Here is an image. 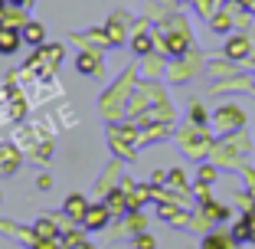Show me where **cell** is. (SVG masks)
Returning <instances> with one entry per match:
<instances>
[{"label": "cell", "mask_w": 255, "mask_h": 249, "mask_svg": "<svg viewBox=\"0 0 255 249\" xmlns=\"http://www.w3.org/2000/svg\"><path fill=\"white\" fill-rule=\"evenodd\" d=\"M13 46H16V36H13V33H0V49H3V53H10Z\"/></svg>", "instance_id": "1"}]
</instances>
